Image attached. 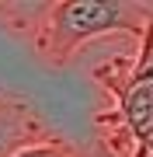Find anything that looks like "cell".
<instances>
[{
  "label": "cell",
  "mask_w": 153,
  "mask_h": 157,
  "mask_svg": "<svg viewBox=\"0 0 153 157\" xmlns=\"http://www.w3.org/2000/svg\"><path fill=\"white\" fill-rule=\"evenodd\" d=\"M108 108L97 115V140L118 157H153V25L132 56H115L94 67Z\"/></svg>",
  "instance_id": "obj_1"
},
{
  "label": "cell",
  "mask_w": 153,
  "mask_h": 157,
  "mask_svg": "<svg viewBox=\"0 0 153 157\" xmlns=\"http://www.w3.org/2000/svg\"><path fill=\"white\" fill-rule=\"evenodd\" d=\"M150 25H153V4H136V0H56V4H46L42 14H35L21 32L49 67H66L80 45H87L97 35L125 32V35L143 39Z\"/></svg>",
  "instance_id": "obj_2"
},
{
  "label": "cell",
  "mask_w": 153,
  "mask_h": 157,
  "mask_svg": "<svg viewBox=\"0 0 153 157\" xmlns=\"http://www.w3.org/2000/svg\"><path fill=\"white\" fill-rule=\"evenodd\" d=\"M52 140L46 119H42L24 98L0 94V157H14L31 143Z\"/></svg>",
  "instance_id": "obj_3"
},
{
  "label": "cell",
  "mask_w": 153,
  "mask_h": 157,
  "mask_svg": "<svg viewBox=\"0 0 153 157\" xmlns=\"http://www.w3.org/2000/svg\"><path fill=\"white\" fill-rule=\"evenodd\" d=\"M14 157H77V150L66 140L52 136V140H42V143H31V147H24V150H17Z\"/></svg>",
  "instance_id": "obj_4"
},
{
  "label": "cell",
  "mask_w": 153,
  "mask_h": 157,
  "mask_svg": "<svg viewBox=\"0 0 153 157\" xmlns=\"http://www.w3.org/2000/svg\"><path fill=\"white\" fill-rule=\"evenodd\" d=\"M77 157H118V154H115L104 140H97V136H94V140L84 147V150H77Z\"/></svg>",
  "instance_id": "obj_5"
}]
</instances>
